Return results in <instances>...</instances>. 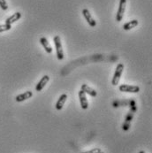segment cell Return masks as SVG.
<instances>
[{"mask_svg": "<svg viewBox=\"0 0 152 153\" xmlns=\"http://www.w3.org/2000/svg\"><path fill=\"white\" fill-rule=\"evenodd\" d=\"M66 99H67V95L66 94H62L59 97V100H58V102L56 104V109L59 110V111L62 110L63 106L65 105V102H66Z\"/></svg>", "mask_w": 152, "mask_h": 153, "instance_id": "8fae6325", "label": "cell"}, {"mask_svg": "<svg viewBox=\"0 0 152 153\" xmlns=\"http://www.w3.org/2000/svg\"><path fill=\"white\" fill-rule=\"evenodd\" d=\"M100 152H102L101 149H99V148H95V149H92V150H90V151H87V152H85L83 153H99Z\"/></svg>", "mask_w": 152, "mask_h": 153, "instance_id": "2e32d148", "label": "cell"}, {"mask_svg": "<svg viewBox=\"0 0 152 153\" xmlns=\"http://www.w3.org/2000/svg\"><path fill=\"white\" fill-rule=\"evenodd\" d=\"M139 153H145V152H144V151H141Z\"/></svg>", "mask_w": 152, "mask_h": 153, "instance_id": "e0dca14e", "label": "cell"}, {"mask_svg": "<svg viewBox=\"0 0 152 153\" xmlns=\"http://www.w3.org/2000/svg\"><path fill=\"white\" fill-rule=\"evenodd\" d=\"M119 91L121 92H127V93H138L140 91V88L134 85H128V84H122L119 86Z\"/></svg>", "mask_w": 152, "mask_h": 153, "instance_id": "277c9868", "label": "cell"}, {"mask_svg": "<svg viewBox=\"0 0 152 153\" xmlns=\"http://www.w3.org/2000/svg\"><path fill=\"white\" fill-rule=\"evenodd\" d=\"M54 44H55L56 51H57V58L59 60H62L64 59V51H63V47H62L61 39L59 36H56L54 37Z\"/></svg>", "mask_w": 152, "mask_h": 153, "instance_id": "6da1fadb", "label": "cell"}, {"mask_svg": "<svg viewBox=\"0 0 152 153\" xmlns=\"http://www.w3.org/2000/svg\"><path fill=\"white\" fill-rule=\"evenodd\" d=\"M126 6H127V0H120L119 9H118V13L116 14V21L118 22L122 21L125 11H126Z\"/></svg>", "mask_w": 152, "mask_h": 153, "instance_id": "3957f363", "label": "cell"}, {"mask_svg": "<svg viewBox=\"0 0 152 153\" xmlns=\"http://www.w3.org/2000/svg\"><path fill=\"white\" fill-rule=\"evenodd\" d=\"M139 22L137 20H132L130 22H127L126 24L123 25V29L124 30H130L132 28L135 27L136 26H138Z\"/></svg>", "mask_w": 152, "mask_h": 153, "instance_id": "4fadbf2b", "label": "cell"}, {"mask_svg": "<svg viewBox=\"0 0 152 153\" xmlns=\"http://www.w3.org/2000/svg\"><path fill=\"white\" fill-rule=\"evenodd\" d=\"M22 18V13L17 12L15 13H13V15H11L10 17H8L6 20H5V24H9V25H12L13 23L16 22L17 21H19L20 19Z\"/></svg>", "mask_w": 152, "mask_h": 153, "instance_id": "9c48e42d", "label": "cell"}, {"mask_svg": "<svg viewBox=\"0 0 152 153\" xmlns=\"http://www.w3.org/2000/svg\"><path fill=\"white\" fill-rule=\"evenodd\" d=\"M79 98H80V103H81L82 108L83 110H87L88 107V102H87L86 94L82 89L79 91Z\"/></svg>", "mask_w": 152, "mask_h": 153, "instance_id": "8992f818", "label": "cell"}, {"mask_svg": "<svg viewBox=\"0 0 152 153\" xmlns=\"http://www.w3.org/2000/svg\"><path fill=\"white\" fill-rule=\"evenodd\" d=\"M123 70H124V65L119 63L117 67H116V71L114 73V75L112 77V81H111V84L114 85V86H117L120 81V77L122 75V73H123Z\"/></svg>", "mask_w": 152, "mask_h": 153, "instance_id": "7a4b0ae2", "label": "cell"}, {"mask_svg": "<svg viewBox=\"0 0 152 153\" xmlns=\"http://www.w3.org/2000/svg\"><path fill=\"white\" fill-rule=\"evenodd\" d=\"M0 7L4 11H5V10L8 9V4H7V3H6L5 0H0Z\"/></svg>", "mask_w": 152, "mask_h": 153, "instance_id": "9a60e30c", "label": "cell"}, {"mask_svg": "<svg viewBox=\"0 0 152 153\" xmlns=\"http://www.w3.org/2000/svg\"><path fill=\"white\" fill-rule=\"evenodd\" d=\"M49 81H50L49 75H44V76H43V78H42V79L39 81V82L37 83V85H36V90L37 92L42 91V90L44 89V88L45 87V85L49 82Z\"/></svg>", "mask_w": 152, "mask_h": 153, "instance_id": "52a82bcc", "label": "cell"}, {"mask_svg": "<svg viewBox=\"0 0 152 153\" xmlns=\"http://www.w3.org/2000/svg\"><path fill=\"white\" fill-rule=\"evenodd\" d=\"M99 153H105V152H100Z\"/></svg>", "mask_w": 152, "mask_h": 153, "instance_id": "ac0fdd59", "label": "cell"}, {"mask_svg": "<svg viewBox=\"0 0 152 153\" xmlns=\"http://www.w3.org/2000/svg\"><path fill=\"white\" fill-rule=\"evenodd\" d=\"M82 14L85 18V20L87 21V22L88 23V25L92 27H95L96 26V22L94 20V18L92 17V15L90 14L89 11L87 10V8H84L82 10Z\"/></svg>", "mask_w": 152, "mask_h": 153, "instance_id": "5b68a950", "label": "cell"}, {"mask_svg": "<svg viewBox=\"0 0 152 153\" xmlns=\"http://www.w3.org/2000/svg\"><path fill=\"white\" fill-rule=\"evenodd\" d=\"M81 89H82L85 94H88L89 96H91V97H96V95H97V92H96L94 88H90L89 86H87V84H82V87H81Z\"/></svg>", "mask_w": 152, "mask_h": 153, "instance_id": "30bf717a", "label": "cell"}, {"mask_svg": "<svg viewBox=\"0 0 152 153\" xmlns=\"http://www.w3.org/2000/svg\"><path fill=\"white\" fill-rule=\"evenodd\" d=\"M11 28H12V25H9V24H3V25H0V33L8 31V30H10Z\"/></svg>", "mask_w": 152, "mask_h": 153, "instance_id": "5bb4252c", "label": "cell"}, {"mask_svg": "<svg viewBox=\"0 0 152 153\" xmlns=\"http://www.w3.org/2000/svg\"><path fill=\"white\" fill-rule=\"evenodd\" d=\"M40 43H41V44L43 45V47L45 49V51H46L47 53L50 54V53L52 52V48H51L50 44L48 42V40H47L46 37H42V38L40 39Z\"/></svg>", "mask_w": 152, "mask_h": 153, "instance_id": "7c38bea8", "label": "cell"}, {"mask_svg": "<svg viewBox=\"0 0 152 153\" xmlns=\"http://www.w3.org/2000/svg\"><path fill=\"white\" fill-rule=\"evenodd\" d=\"M32 96H33L32 91H26V92H24V93H22V94L18 95V96L15 97V100H16V102L21 103V102H23V101H25V100H27V99H28V98H31Z\"/></svg>", "mask_w": 152, "mask_h": 153, "instance_id": "ba28073f", "label": "cell"}]
</instances>
